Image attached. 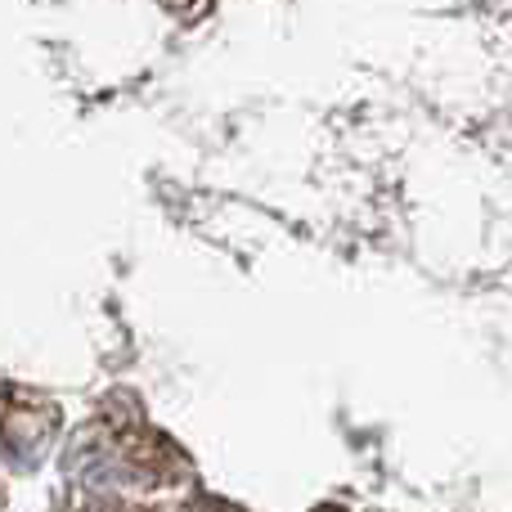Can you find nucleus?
<instances>
[{
  "label": "nucleus",
  "instance_id": "f257e3e1",
  "mask_svg": "<svg viewBox=\"0 0 512 512\" xmlns=\"http://www.w3.org/2000/svg\"><path fill=\"white\" fill-rule=\"evenodd\" d=\"M63 427L59 400H50L36 387L0 382V463L14 472H27L50 454L54 436Z\"/></svg>",
  "mask_w": 512,
  "mask_h": 512
},
{
  "label": "nucleus",
  "instance_id": "f03ea898",
  "mask_svg": "<svg viewBox=\"0 0 512 512\" xmlns=\"http://www.w3.org/2000/svg\"><path fill=\"white\" fill-rule=\"evenodd\" d=\"M90 512H113V508H90Z\"/></svg>",
  "mask_w": 512,
  "mask_h": 512
}]
</instances>
